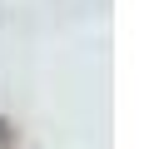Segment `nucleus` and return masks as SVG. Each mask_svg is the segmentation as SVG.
Masks as SVG:
<instances>
[]
</instances>
